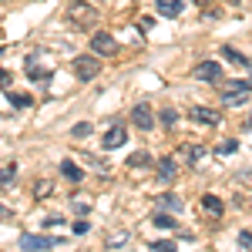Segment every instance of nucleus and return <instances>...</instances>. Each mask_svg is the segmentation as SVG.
Segmentation results:
<instances>
[{"instance_id":"f257e3e1","label":"nucleus","mask_w":252,"mask_h":252,"mask_svg":"<svg viewBox=\"0 0 252 252\" xmlns=\"http://www.w3.org/2000/svg\"><path fill=\"white\" fill-rule=\"evenodd\" d=\"M67 17L74 20V27H91L97 20V10L88 0H71V3H67Z\"/></svg>"},{"instance_id":"f03ea898","label":"nucleus","mask_w":252,"mask_h":252,"mask_svg":"<svg viewBox=\"0 0 252 252\" xmlns=\"http://www.w3.org/2000/svg\"><path fill=\"white\" fill-rule=\"evenodd\" d=\"M71 71L78 74V81H94L97 74H101V61H97L94 54H81V58H74Z\"/></svg>"},{"instance_id":"7ed1b4c3","label":"nucleus","mask_w":252,"mask_h":252,"mask_svg":"<svg viewBox=\"0 0 252 252\" xmlns=\"http://www.w3.org/2000/svg\"><path fill=\"white\" fill-rule=\"evenodd\" d=\"M249 91H252L249 81H225V84H222V101H225V104H242V101L249 97Z\"/></svg>"},{"instance_id":"20e7f679","label":"nucleus","mask_w":252,"mask_h":252,"mask_svg":"<svg viewBox=\"0 0 252 252\" xmlns=\"http://www.w3.org/2000/svg\"><path fill=\"white\" fill-rule=\"evenodd\" d=\"M91 51H94L97 58H111V54H118V44L108 31H94L91 34Z\"/></svg>"},{"instance_id":"39448f33","label":"nucleus","mask_w":252,"mask_h":252,"mask_svg":"<svg viewBox=\"0 0 252 252\" xmlns=\"http://www.w3.org/2000/svg\"><path fill=\"white\" fill-rule=\"evenodd\" d=\"M58 239H47V235H20V249L24 252H44V249H54Z\"/></svg>"},{"instance_id":"423d86ee","label":"nucleus","mask_w":252,"mask_h":252,"mask_svg":"<svg viewBox=\"0 0 252 252\" xmlns=\"http://www.w3.org/2000/svg\"><path fill=\"white\" fill-rule=\"evenodd\" d=\"M189 118H192L195 125H205V128H215V125H222V111H215V108H192L189 111Z\"/></svg>"},{"instance_id":"0eeeda50","label":"nucleus","mask_w":252,"mask_h":252,"mask_svg":"<svg viewBox=\"0 0 252 252\" xmlns=\"http://www.w3.org/2000/svg\"><path fill=\"white\" fill-rule=\"evenodd\" d=\"M131 125H138L141 131H148V128H155V111L148 108V101H141L131 108Z\"/></svg>"},{"instance_id":"6e6552de","label":"nucleus","mask_w":252,"mask_h":252,"mask_svg":"<svg viewBox=\"0 0 252 252\" xmlns=\"http://www.w3.org/2000/svg\"><path fill=\"white\" fill-rule=\"evenodd\" d=\"M125 141H128V128H125V125H115V128H108V131H104L101 148H104V152H115V148L125 145Z\"/></svg>"},{"instance_id":"1a4fd4ad","label":"nucleus","mask_w":252,"mask_h":252,"mask_svg":"<svg viewBox=\"0 0 252 252\" xmlns=\"http://www.w3.org/2000/svg\"><path fill=\"white\" fill-rule=\"evenodd\" d=\"M192 74H195L198 81H209V84H212V81H219V78H222V67H219L215 61H198Z\"/></svg>"},{"instance_id":"9d476101","label":"nucleus","mask_w":252,"mask_h":252,"mask_svg":"<svg viewBox=\"0 0 252 252\" xmlns=\"http://www.w3.org/2000/svg\"><path fill=\"white\" fill-rule=\"evenodd\" d=\"M175 175H178V165H175L172 158H158V182H165V185H172Z\"/></svg>"},{"instance_id":"9b49d317","label":"nucleus","mask_w":252,"mask_h":252,"mask_svg":"<svg viewBox=\"0 0 252 252\" xmlns=\"http://www.w3.org/2000/svg\"><path fill=\"white\" fill-rule=\"evenodd\" d=\"M155 7H158L161 17H178L185 3H182V0H155Z\"/></svg>"},{"instance_id":"f8f14e48","label":"nucleus","mask_w":252,"mask_h":252,"mask_svg":"<svg viewBox=\"0 0 252 252\" xmlns=\"http://www.w3.org/2000/svg\"><path fill=\"white\" fill-rule=\"evenodd\" d=\"M61 175H64L67 182H74V185H78V182H84V172H81V168L74 165V161H67V158L61 161Z\"/></svg>"},{"instance_id":"ddd939ff","label":"nucleus","mask_w":252,"mask_h":252,"mask_svg":"<svg viewBox=\"0 0 252 252\" xmlns=\"http://www.w3.org/2000/svg\"><path fill=\"white\" fill-rule=\"evenodd\" d=\"M202 209H205L209 215H222V212H225L222 198H215V195H202Z\"/></svg>"},{"instance_id":"4468645a","label":"nucleus","mask_w":252,"mask_h":252,"mask_svg":"<svg viewBox=\"0 0 252 252\" xmlns=\"http://www.w3.org/2000/svg\"><path fill=\"white\" fill-rule=\"evenodd\" d=\"M222 58L232 61V64H239V67H249V58H246V54H239L235 47H229V44H222Z\"/></svg>"},{"instance_id":"2eb2a0df","label":"nucleus","mask_w":252,"mask_h":252,"mask_svg":"<svg viewBox=\"0 0 252 252\" xmlns=\"http://www.w3.org/2000/svg\"><path fill=\"white\" fill-rule=\"evenodd\" d=\"M158 205H161V209H165V212H182V198H178V195H161V198H158Z\"/></svg>"},{"instance_id":"dca6fc26","label":"nucleus","mask_w":252,"mask_h":252,"mask_svg":"<svg viewBox=\"0 0 252 252\" xmlns=\"http://www.w3.org/2000/svg\"><path fill=\"white\" fill-rule=\"evenodd\" d=\"M155 225H158V229H172V232H178V222H175V215H168V212H158L155 215Z\"/></svg>"},{"instance_id":"f3484780","label":"nucleus","mask_w":252,"mask_h":252,"mask_svg":"<svg viewBox=\"0 0 252 252\" xmlns=\"http://www.w3.org/2000/svg\"><path fill=\"white\" fill-rule=\"evenodd\" d=\"M14 175H17V165H3V168H0V189L14 185Z\"/></svg>"},{"instance_id":"a211bd4d","label":"nucleus","mask_w":252,"mask_h":252,"mask_svg":"<svg viewBox=\"0 0 252 252\" xmlns=\"http://www.w3.org/2000/svg\"><path fill=\"white\" fill-rule=\"evenodd\" d=\"M161 125H165V128H175V125H178V111H175V108H161Z\"/></svg>"},{"instance_id":"6ab92c4d","label":"nucleus","mask_w":252,"mask_h":252,"mask_svg":"<svg viewBox=\"0 0 252 252\" xmlns=\"http://www.w3.org/2000/svg\"><path fill=\"white\" fill-rule=\"evenodd\" d=\"M152 252H178V246L172 239H158V242H152Z\"/></svg>"},{"instance_id":"aec40b11","label":"nucleus","mask_w":252,"mask_h":252,"mask_svg":"<svg viewBox=\"0 0 252 252\" xmlns=\"http://www.w3.org/2000/svg\"><path fill=\"white\" fill-rule=\"evenodd\" d=\"M128 165H131V168H141V165H152V155H148V152H138V155H131V158H128Z\"/></svg>"},{"instance_id":"412c9836","label":"nucleus","mask_w":252,"mask_h":252,"mask_svg":"<svg viewBox=\"0 0 252 252\" xmlns=\"http://www.w3.org/2000/svg\"><path fill=\"white\" fill-rule=\"evenodd\" d=\"M235 148H239V141H235V138H225V141L219 145V155H222V158H225V155H235Z\"/></svg>"},{"instance_id":"4be33fe9","label":"nucleus","mask_w":252,"mask_h":252,"mask_svg":"<svg viewBox=\"0 0 252 252\" xmlns=\"http://www.w3.org/2000/svg\"><path fill=\"white\" fill-rule=\"evenodd\" d=\"M71 135H74V138H88V135H91V125H88V121H78V125L71 128Z\"/></svg>"},{"instance_id":"5701e85b","label":"nucleus","mask_w":252,"mask_h":252,"mask_svg":"<svg viewBox=\"0 0 252 252\" xmlns=\"http://www.w3.org/2000/svg\"><path fill=\"white\" fill-rule=\"evenodd\" d=\"M182 152L189 155V161H202V155H205V148H195V145H185Z\"/></svg>"},{"instance_id":"b1692460","label":"nucleus","mask_w":252,"mask_h":252,"mask_svg":"<svg viewBox=\"0 0 252 252\" xmlns=\"http://www.w3.org/2000/svg\"><path fill=\"white\" fill-rule=\"evenodd\" d=\"M14 108H31V94H10Z\"/></svg>"},{"instance_id":"393cba45","label":"nucleus","mask_w":252,"mask_h":252,"mask_svg":"<svg viewBox=\"0 0 252 252\" xmlns=\"http://www.w3.org/2000/svg\"><path fill=\"white\" fill-rule=\"evenodd\" d=\"M125 242H128V235H125V232H115V235H108V246H111V249H115V246H125Z\"/></svg>"},{"instance_id":"a878e982","label":"nucleus","mask_w":252,"mask_h":252,"mask_svg":"<svg viewBox=\"0 0 252 252\" xmlns=\"http://www.w3.org/2000/svg\"><path fill=\"white\" fill-rule=\"evenodd\" d=\"M31 81H51V71H27Z\"/></svg>"},{"instance_id":"bb28decb","label":"nucleus","mask_w":252,"mask_h":252,"mask_svg":"<svg viewBox=\"0 0 252 252\" xmlns=\"http://www.w3.org/2000/svg\"><path fill=\"white\" fill-rule=\"evenodd\" d=\"M239 246L242 249H252V232H239Z\"/></svg>"},{"instance_id":"cd10ccee","label":"nucleus","mask_w":252,"mask_h":252,"mask_svg":"<svg viewBox=\"0 0 252 252\" xmlns=\"http://www.w3.org/2000/svg\"><path fill=\"white\" fill-rule=\"evenodd\" d=\"M152 27H155V20H152V17H141V20H138V31H152Z\"/></svg>"},{"instance_id":"c85d7f7f","label":"nucleus","mask_w":252,"mask_h":252,"mask_svg":"<svg viewBox=\"0 0 252 252\" xmlns=\"http://www.w3.org/2000/svg\"><path fill=\"white\" fill-rule=\"evenodd\" d=\"M88 232V222H84V219H81V222H74V235H84Z\"/></svg>"},{"instance_id":"c756f323","label":"nucleus","mask_w":252,"mask_h":252,"mask_svg":"<svg viewBox=\"0 0 252 252\" xmlns=\"http://www.w3.org/2000/svg\"><path fill=\"white\" fill-rule=\"evenodd\" d=\"M0 88H10V74L7 71H0Z\"/></svg>"},{"instance_id":"7c9ffc66","label":"nucleus","mask_w":252,"mask_h":252,"mask_svg":"<svg viewBox=\"0 0 252 252\" xmlns=\"http://www.w3.org/2000/svg\"><path fill=\"white\" fill-rule=\"evenodd\" d=\"M246 128H252V115H249V125H246Z\"/></svg>"},{"instance_id":"2f4dec72","label":"nucleus","mask_w":252,"mask_h":252,"mask_svg":"<svg viewBox=\"0 0 252 252\" xmlns=\"http://www.w3.org/2000/svg\"><path fill=\"white\" fill-rule=\"evenodd\" d=\"M195 3H209V0H195Z\"/></svg>"}]
</instances>
